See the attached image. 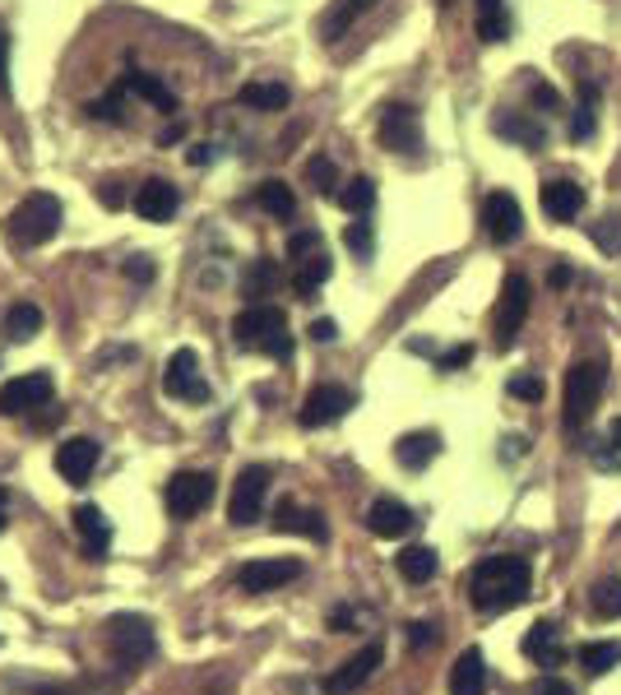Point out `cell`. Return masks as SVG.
I'll use <instances>...</instances> for the list:
<instances>
[{"mask_svg":"<svg viewBox=\"0 0 621 695\" xmlns=\"http://www.w3.org/2000/svg\"><path fill=\"white\" fill-rule=\"evenodd\" d=\"M255 204H261L265 214H274V218H292V214H297V195H292L288 181H265L261 190H255Z\"/></svg>","mask_w":621,"mask_h":695,"instance_id":"obj_35","label":"cell"},{"mask_svg":"<svg viewBox=\"0 0 621 695\" xmlns=\"http://www.w3.org/2000/svg\"><path fill=\"white\" fill-rule=\"evenodd\" d=\"M330 255H325V251H310V255H302L297 260V269H292V292H297V298H316V288L325 283V278H330Z\"/></svg>","mask_w":621,"mask_h":695,"instance_id":"obj_31","label":"cell"},{"mask_svg":"<svg viewBox=\"0 0 621 695\" xmlns=\"http://www.w3.org/2000/svg\"><path fill=\"white\" fill-rule=\"evenodd\" d=\"M533 695H575V686L561 682V677H547V682H538V691H533Z\"/></svg>","mask_w":621,"mask_h":695,"instance_id":"obj_51","label":"cell"},{"mask_svg":"<svg viewBox=\"0 0 621 695\" xmlns=\"http://www.w3.org/2000/svg\"><path fill=\"white\" fill-rule=\"evenodd\" d=\"M274 529H279V533L316 538V543H325V538H330V529H325V515H320V510H302V506H292V501H283V506L274 510Z\"/></svg>","mask_w":621,"mask_h":695,"instance_id":"obj_24","label":"cell"},{"mask_svg":"<svg viewBox=\"0 0 621 695\" xmlns=\"http://www.w3.org/2000/svg\"><path fill=\"white\" fill-rule=\"evenodd\" d=\"M603 386H608V367H603L598 357H580L571 371H566V404H561V422L566 431H575L590 422L598 399H603Z\"/></svg>","mask_w":621,"mask_h":695,"instance_id":"obj_4","label":"cell"},{"mask_svg":"<svg viewBox=\"0 0 621 695\" xmlns=\"http://www.w3.org/2000/svg\"><path fill=\"white\" fill-rule=\"evenodd\" d=\"M529 278L524 274H510L502 283V306H496V348H510L515 334H520V325L529 320Z\"/></svg>","mask_w":621,"mask_h":695,"instance_id":"obj_13","label":"cell"},{"mask_svg":"<svg viewBox=\"0 0 621 695\" xmlns=\"http://www.w3.org/2000/svg\"><path fill=\"white\" fill-rule=\"evenodd\" d=\"M330 626H334V631H343V626H353V612H348V607H339V612L330 617Z\"/></svg>","mask_w":621,"mask_h":695,"instance_id":"obj_53","label":"cell"},{"mask_svg":"<svg viewBox=\"0 0 621 695\" xmlns=\"http://www.w3.org/2000/svg\"><path fill=\"white\" fill-rule=\"evenodd\" d=\"M590 603H594V612H598V617L617 621V617H621V580H617V576H612V580H598V584H594V594H590Z\"/></svg>","mask_w":621,"mask_h":695,"instance_id":"obj_37","label":"cell"},{"mask_svg":"<svg viewBox=\"0 0 621 695\" xmlns=\"http://www.w3.org/2000/svg\"><path fill=\"white\" fill-rule=\"evenodd\" d=\"M5 519H10V492L0 486V533H5Z\"/></svg>","mask_w":621,"mask_h":695,"instance_id":"obj_54","label":"cell"},{"mask_svg":"<svg viewBox=\"0 0 621 695\" xmlns=\"http://www.w3.org/2000/svg\"><path fill=\"white\" fill-rule=\"evenodd\" d=\"M538 200H543V214H547L552 223H575L580 208H584V186H580V181H566V177L543 181Z\"/></svg>","mask_w":621,"mask_h":695,"instance_id":"obj_18","label":"cell"},{"mask_svg":"<svg viewBox=\"0 0 621 695\" xmlns=\"http://www.w3.org/2000/svg\"><path fill=\"white\" fill-rule=\"evenodd\" d=\"M310 339H316V343H334L339 339V325L334 320H310Z\"/></svg>","mask_w":621,"mask_h":695,"instance_id":"obj_50","label":"cell"},{"mask_svg":"<svg viewBox=\"0 0 621 695\" xmlns=\"http://www.w3.org/2000/svg\"><path fill=\"white\" fill-rule=\"evenodd\" d=\"M594 130H598V84L584 79L580 84V108L571 116V139L580 144V139H594Z\"/></svg>","mask_w":621,"mask_h":695,"instance_id":"obj_33","label":"cell"},{"mask_svg":"<svg viewBox=\"0 0 621 695\" xmlns=\"http://www.w3.org/2000/svg\"><path fill=\"white\" fill-rule=\"evenodd\" d=\"M594 464L603 468V473H621V417L608 427V437H603V445L594 450Z\"/></svg>","mask_w":621,"mask_h":695,"instance_id":"obj_40","label":"cell"},{"mask_svg":"<svg viewBox=\"0 0 621 695\" xmlns=\"http://www.w3.org/2000/svg\"><path fill=\"white\" fill-rule=\"evenodd\" d=\"M492 130L506 135V139H515L520 149H543V144H547V130H543L533 116H520V112H496V116H492Z\"/></svg>","mask_w":621,"mask_h":695,"instance_id":"obj_25","label":"cell"},{"mask_svg":"<svg viewBox=\"0 0 621 695\" xmlns=\"http://www.w3.org/2000/svg\"><path fill=\"white\" fill-rule=\"evenodd\" d=\"M269 464H246L232 482V496H228V519L237 529L255 525V519L265 515V496H269Z\"/></svg>","mask_w":621,"mask_h":695,"instance_id":"obj_7","label":"cell"},{"mask_svg":"<svg viewBox=\"0 0 621 695\" xmlns=\"http://www.w3.org/2000/svg\"><path fill=\"white\" fill-rule=\"evenodd\" d=\"M533 589V570L524 556H510V552H496V556H482L469 576V598L478 612H510V607H520Z\"/></svg>","mask_w":621,"mask_h":695,"instance_id":"obj_1","label":"cell"},{"mask_svg":"<svg viewBox=\"0 0 621 695\" xmlns=\"http://www.w3.org/2000/svg\"><path fill=\"white\" fill-rule=\"evenodd\" d=\"M163 390L181 404H204L210 399V380L200 376V353L195 348H177L163 367Z\"/></svg>","mask_w":621,"mask_h":695,"instance_id":"obj_9","label":"cell"},{"mask_svg":"<svg viewBox=\"0 0 621 695\" xmlns=\"http://www.w3.org/2000/svg\"><path fill=\"white\" fill-rule=\"evenodd\" d=\"M482 232H487L492 247H510V241H520L524 208H520V200H515L510 190H492V195L482 200Z\"/></svg>","mask_w":621,"mask_h":695,"instance_id":"obj_10","label":"cell"},{"mask_svg":"<svg viewBox=\"0 0 621 695\" xmlns=\"http://www.w3.org/2000/svg\"><path fill=\"white\" fill-rule=\"evenodd\" d=\"M75 533H79V543H84V556L89 561H107V547H112V525H107V515H102L98 506H75Z\"/></svg>","mask_w":621,"mask_h":695,"instance_id":"obj_19","label":"cell"},{"mask_svg":"<svg viewBox=\"0 0 621 695\" xmlns=\"http://www.w3.org/2000/svg\"><path fill=\"white\" fill-rule=\"evenodd\" d=\"M274 283H279V269H274L269 260H255V269L246 274V283H241V288H246V298H251V302H261Z\"/></svg>","mask_w":621,"mask_h":695,"instance_id":"obj_41","label":"cell"},{"mask_svg":"<svg viewBox=\"0 0 621 695\" xmlns=\"http://www.w3.org/2000/svg\"><path fill=\"white\" fill-rule=\"evenodd\" d=\"M42 334V311L33 306V302H14L5 311V339L10 343H28V339H38Z\"/></svg>","mask_w":621,"mask_h":695,"instance_id":"obj_32","label":"cell"},{"mask_svg":"<svg viewBox=\"0 0 621 695\" xmlns=\"http://www.w3.org/2000/svg\"><path fill=\"white\" fill-rule=\"evenodd\" d=\"M487 691V658L482 649H464L451 668V695H482Z\"/></svg>","mask_w":621,"mask_h":695,"instance_id":"obj_23","label":"cell"},{"mask_svg":"<svg viewBox=\"0 0 621 695\" xmlns=\"http://www.w3.org/2000/svg\"><path fill=\"white\" fill-rule=\"evenodd\" d=\"M306 181L310 186H316L320 190V195H339V167L330 163V159H325V153H316V159H306Z\"/></svg>","mask_w":621,"mask_h":695,"instance_id":"obj_38","label":"cell"},{"mask_svg":"<svg viewBox=\"0 0 621 695\" xmlns=\"http://www.w3.org/2000/svg\"><path fill=\"white\" fill-rule=\"evenodd\" d=\"M552 283H557V288H566V283H571V269H566V265H557V269H552Z\"/></svg>","mask_w":621,"mask_h":695,"instance_id":"obj_55","label":"cell"},{"mask_svg":"<svg viewBox=\"0 0 621 695\" xmlns=\"http://www.w3.org/2000/svg\"><path fill=\"white\" fill-rule=\"evenodd\" d=\"M469 362H473V343H455L451 353L436 357V367H441V371H459V367H469Z\"/></svg>","mask_w":621,"mask_h":695,"instance_id":"obj_46","label":"cell"},{"mask_svg":"<svg viewBox=\"0 0 621 695\" xmlns=\"http://www.w3.org/2000/svg\"><path fill=\"white\" fill-rule=\"evenodd\" d=\"M594 241H598V247L608 251V255H617V251H621V214L598 218V223H594Z\"/></svg>","mask_w":621,"mask_h":695,"instance_id":"obj_42","label":"cell"},{"mask_svg":"<svg viewBox=\"0 0 621 695\" xmlns=\"http://www.w3.org/2000/svg\"><path fill=\"white\" fill-rule=\"evenodd\" d=\"M621 664V645L617 640H594V645H580V668L590 677H608Z\"/></svg>","mask_w":621,"mask_h":695,"instance_id":"obj_34","label":"cell"},{"mask_svg":"<svg viewBox=\"0 0 621 695\" xmlns=\"http://www.w3.org/2000/svg\"><path fill=\"white\" fill-rule=\"evenodd\" d=\"M436 450H441L436 431H408V437L394 441V459H400V468H408V473H422V468L436 459Z\"/></svg>","mask_w":621,"mask_h":695,"instance_id":"obj_22","label":"cell"},{"mask_svg":"<svg viewBox=\"0 0 621 695\" xmlns=\"http://www.w3.org/2000/svg\"><path fill=\"white\" fill-rule=\"evenodd\" d=\"M371 5H376V0H334V5L320 14V38H325V42H339L343 33H348Z\"/></svg>","mask_w":621,"mask_h":695,"instance_id":"obj_27","label":"cell"},{"mask_svg":"<svg viewBox=\"0 0 621 695\" xmlns=\"http://www.w3.org/2000/svg\"><path fill=\"white\" fill-rule=\"evenodd\" d=\"M302 576V561H288V556H265V561H246L237 570V584L246 594H274Z\"/></svg>","mask_w":621,"mask_h":695,"instance_id":"obj_15","label":"cell"},{"mask_svg":"<svg viewBox=\"0 0 621 695\" xmlns=\"http://www.w3.org/2000/svg\"><path fill=\"white\" fill-rule=\"evenodd\" d=\"M241 108H255V112H283L292 93H288V84H265V79H251V84H241V93H237Z\"/></svg>","mask_w":621,"mask_h":695,"instance_id":"obj_30","label":"cell"},{"mask_svg":"<svg viewBox=\"0 0 621 695\" xmlns=\"http://www.w3.org/2000/svg\"><path fill=\"white\" fill-rule=\"evenodd\" d=\"M413 510L404 506V501H394V496H381V501H371V510H367V529L376 533V538H404V533H413Z\"/></svg>","mask_w":621,"mask_h":695,"instance_id":"obj_20","label":"cell"},{"mask_svg":"<svg viewBox=\"0 0 621 695\" xmlns=\"http://www.w3.org/2000/svg\"><path fill=\"white\" fill-rule=\"evenodd\" d=\"M61 200L47 195V190H33L20 204L5 214V241L20 251H33V247H47L51 237L61 232Z\"/></svg>","mask_w":621,"mask_h":695,"instance_id":"obj_2","label":"cell"},{"mask_svg":"<svg viewBox=\"0 0 621 695\" xmlns=\"http://www.w3.org/2000/svg\"><path fill=\"white\" fill-rule=\"evenodd\" d=\"M163 506L172 519H195L214 506V473H195V468H181L172 473V482L163 486Z\"/></svg>","mask_w":621,"mask_h":695,"instance_id":"obj_6","label":"cell"},{"mask_svg":"<svg viewBox=\"0 0 621 695\" xmlns=\"http://www.w3.org/2000/svg\"><path fill=\"white\" fill-rule=\"evenodd\" d=\"M394 566H400V576H404L408 584H427V580L441 570V556H436V547L413 543V547H404L400 556H394Z\"/></svg>","mask_w":621,"mask_h":695,"instance_id":"obj_29","label":"cell"},{"mask_svg":"<svg viewBox=\"0 0 621 695\" xmlns=\"http://www.w3.org/2000/svg\"><path fill=\"white\" fill-rule=\"evenodd\" d=\"M98 464H102V445L93 437H71L65 445H56V473L71 486H89Z\"/></svg>","mask_w":621,"mask_h":695,"instance_id":"obj_16","label":"cell"},{"mask_svg":"<svg viewBox=\"0 0 621 695\" xmlns=\"http://www.w3.org/2000/svg\"><path fill=\"white\" fill-rule=\"evenodd\" d=\"M334 200H339L343 208H348L353 218H362V214H371V204H376V181H371V177H353L348 186L339 190Z\"/></svg>","mask_w":621,"mask_h":695,"instance_id":"obj_36","label":"cell"},{"mask_svg":"<svg viewBox=\"0 0 621 695\" xmlns=\"http://www.w3.org/2000/svg\"><path fill=\"white\" fill-rule=\"evenodd\" d=\"M436 5H455V0H436Z\"/></svg>","mask_w":621,"mask_h":695,"instance_id":"obj_56","label":"cell"},{"mask_svg":"<svg viewBox=\"0 0 621 695\" xmlns=\"http://www.w3.org/2000/svg\"><path fill=\"white\" fill-rule=\"evenodd\" d=\"M56 399V380L51 371H28V376H14L0 386V417H28L33 408H47Z\"/></svg>","mask_w":621,"mask_h":695,"instance_id":"obj_8","label":"cell"},{"mask_svg":"<svg viewBox=\"0 0 621 695\" xmlns=\"http://www.w3.org/2000/svg\"><path fill=\"white\" fill-rule=\"evenodd\" d=\"M232 343L237 348H251V353H265V357H292V334H288V316L269 302H251L241 316L232 320Z\"/></svg>","mask_w":621,"mask_h":695,"instance_id":"obj_3","label":"cell"},{"mask_svg":"<svg viewBox=\"0 0 621 695\" xmlns=\"http://www.w3.org/2000/svg\"><path fill=\"white\" fill-rule=\"evenodd\" d=\"M107 645H112V658L121 668L144 664V658H153V649H159V640H153V621L140 617V612H116L107 621Z\"/></svg>","mask_w":621,"mask_h":695,"instance_id":"obj_5","label":"cell"},{"mask_svg":"<svg viewBox=\"0 0 621 695\" xmlns=\"http://www.w3.org/2000/svg\"><path fill=\"white\" fill-rule=\"evenodd\" d=\"M524 658H529V664H538V668H557L561 658H566L557 626H552V621L529 626V635H524Z\"/></svg>","mask_w":621,"mask_h":695,"instance_id":"obj_21","label":"cell"},{"mask_svg":"<svg viewBox=\"0 0 621 695\" xmlns=\"http://www.w3.org/2000/svg\"><path fill=\"white\" fill-rule=\"evenodd\" d=\"M473 28H478L482 42H506L510 38L506 0H473Z\"/></svg>","mask_w":621,"mask_h":695,"instance_id":"obj_28","label":"cell"},{"mask_svg":"<svg viewBox=\"0 0 621 695\" xmlns=\"http://www.w3.org/2000/svg\"><path fill=\"white\" fill-rule=\"evenodd\" d=\"M408 645H413V649L436 645V626H431V621H413V626H408Z\"/></svg>","mask_w":621,"mask_h":695,"instance_id":"obj_47","label":"cell"},{"mask_svg":"<svg viewBox=\"0 0 621 695\" xmlns=\"http://www.w3.org/2000/svg\"><path fill=\"white\" fill-rule=\"evenodd\" d=\"M343 241H348V251H353L357 260H371V251H376V228H371V218H367V214L353 218L348 232H343Z\"/></svg>","mask_w":621,"mask_h":695,"instance_id":"obj_39","label":"cell"},{"mask_svg":"<svg viewBox=\"0 0 621 695\" xmlns=\"http://www.w3.org/2000/svg\"><path fill=\"white\" fill-rule=\"evenodd\" d=\"M10 89V33L0 24V93Z\"/></svg>","mask_w":621,"mask_h":695,"instance_id":"obj_48","label":"cell"},{"mask_svg":"<svg viewBox=\"0 0 621 695\" xmlns=\"http://www.w3.org/2000/svg\"><path fill=\"white\" fill-rule=\"evenodd\" d=\"M126 274L135 278V283H149V278H153V265H149V255H135V260H126Z\"/></svg>","mask_w":621,"mask_h":695,"instance_id":"obj_49","label":"cell"},{"mask_svg":"<svg viewBox=\"0 0 621 695\" xmlns=\"http://www.w3.org/2000/svg\"><path fill=\"white\" fill-rule=\"evenodd\" d=\"M506 394H515V399H524V404H538V399H543V380L533 376V371H520V376H510V386H506Z\"/></svg>","mask_w":621,"mask_h":695,"instance_id":"obj_43","label":"cell"},{"mask_svg":"<svg viewBox=\"0 0 621 695\" xmlns=\"http://www.w3.org/2000/svg\"><path fill=\"white\" fill-rule=\"evenodd\" d=\"M376 135H381V144L390 153H404V159H413V153L422 149V121H418V112H413L408 102H390V108L381 112Z\"/></svg>","mask_w":621,"mask_h":695,"instance_id":"obj_12","label":"cell"},{"mask_svg":"<svg viewBox=\"0 0 621 695\" xmlns=\"http://www.w3.org/2000/svg\"><path fill=\"white\" fill-rule=\"evenodd\" d=\"M381 664H385V645H381V640H371L367 649H357L348 664L334 668L330 677H325V695H353L357 686L371 682V672L381 668Z\"/></svg>","mask_w":621,"mask_h":695,"instance_id":"obj_14","label":"cell"},{"mask_svg":"<svg viewBox=\"0 0 621 695\" xmlns=\"http://www.w3.org/2000/svg\"><path fill=\"white\" fill-rule=\"evenodd\" d=\"M186 163H191V167H210V163H214V153H210V144H195L191 153H186Z\"/></svg>","mask_w":621,"mask_h":695,"instance_id":"obj_52","label":"cell"},{"mask_svg":"<svg viewBox=\"0 0 621 695\" xmlns=\"http://www.w3.org/2000/svg\"><path fill=\"white\" fill-rule=\"evenodd\" d=\"M357 408V394L348 386H316L306 399H302V413H297V422L306 431H316V427H334L339 417H348Z\"/></svg>","mask_w":621,"mask_h":695,"instance_id":"obj_11","label":"cell"},{"mask_svg":"<svg viewBox=\"0 0 621 695\" xmlns=\"http://www.w3.org/2000/svg\"><path fill=\"white\" fill-rule=\"evenodd\" d=\"M177 208H181V190L163 177H149L140 190H135V214L149 218V223H167Z\"/></svg>","mask_w":621,"mask_h":695,"instance_id":"obj_17","label":"cell"},{"mask_svg":"<svg viewBox=\"0 0 621 695\" xmlns=\"http://www.w3.org/2000/svg\"><path fill=\"white\" fill-rule=\"evenodd\" d=\"M112 93H135V98L153 102L159 112H177V93H172L159 75H121V84H116Z\"/></svg>","mask_w":621,"mask_h":695,"instance_id":"obj_26","label":"cell"},{"mask_svg":"<svg viewBox=\"0 0 621 695\" xmlns=\"http://www.w3.org/2000/svg\"><path fill=\"white\" fill-rule=\"evenodd\" d=\"M529 102L538 112H561V93L552 89V84H543V79H529Z\"/></svg>","mask_w":621,"mask_h":695,"instance_id":"obj_44","label":"cell"},{"mask_svg":"<svg viewBox=\"0 0 621 695\" xmlns=\"http://www.w3.org/2000/svg\"><path fill=\"white\" fill-rule=\"evenodd\" d=\"M310 251H325V241H320L316 228H302V232L288 237V255H292V260H302V255H310Z\"/></svg>","mask_w":621,"mask_h":695,"instance_id":"obj_45","label":"cell"}]
</instances>
